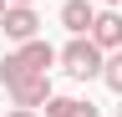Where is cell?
<instances>
[{
	"instance_id": "1",
	"label": "cell",
	"mask_w": 122,
	"mask_h": 117,
	"mask_svg": "<svg viewBox=\"0 0 122 117\" xmlns=\"http://www.w3.org/2000/svg\"><path fill=\"white\" fill-rule=\"evenodd\" d=\"M61 71L76 76V81H92V76L107 71V51H102L92 36H71L66 46H61Z\"/></svg>"
},
{
	"instance_id": "2",
	"label": "cell",
	"mask_w": 122,
	"mask_h": 117,
	"mask_svg": "<svg viewBox=\"0 0 122 117\" xmlns=\"http://www.w3.org/2000/svg\"><path fill=\"white\" fill-rule=\"evenodd\" d=\"M0 92H5L15 107H46V102L56 97L46 71H0Z\"/></svg>"
},
{
	"instance_id": "3",
	"label": "cell",
	"mask_w": 122,
	"mask_h": 117,
	"mask_svg": "<svg viewBox=\"0 0 122 117\" xmlns=\"http://www.w3.org/2000/svg\"><path fill=\"white\" fill-rule=\"evenodd\" d=\"M61 61V51L51 46V41H20V46H15L10 56H5V61H0V71H51Z\"/></svg>"
},
{
	"instance_id": "4",
	"label": "cell",
	"mask_w": 122,
	"mask_h": 117,
	"mask_svg": "<svg viewBox=\"0 0 122 117\" xmlns=\"http://www.w3.org/2000/svg\"><path fill=\"white\" fill-rule=\"evenodd\" d=\"M0 31H5V41H36V31H41V15H36V5H10L5 10V20H0Z\"/></svg>"
},
{
	"instance_id": "5",
	"label": "cell",
	"mask_w": 122,
	"mask_h": 117,
	"mask_svg": "<svg viewBox=\"0 0 122 117\" xmlns=\"http://www.w3.org/2000/svg\"><path fill=\"white\" fill-rule=\"evenodd\" d=\"M92 41H97L102 51H122V10H117V5L97 10V25H92Z\"/></svg>"
},
{
	"instance_id": "6",
	"label": "cell",
	"mask_w": 122,
	"mask_h": 117,
	"mask_svg": "<svg viewBox=\"0 0 122 117\" xmlns=\"http://www.w3.org/2000/svg\"><path fill=\"white\" fill-rule=\"evenodd\" d=\"M61 25H66L71 36H92V25H97V0H66V5H61Z\"/></svg>"
},
{
	"instance_id": "7",
	"label": "cell",
	"mask_w": 122,
	"mask_h": 117,
	"mask_svg": "<svg viewBox=\"0 0 122 117\" xmlns=\"http://www.w3.org/2000/svg\"><path fill=\"white\" fill-rule=\"evenodd\" d=\"M46 117H102L92 102H81V97H51L46 102Z\"/></svg>"
},
{
	"instance_id": "8",
	"label": "cell",
	"mask_w": 122,
	"mask_h": 117,
	"mask_svg": "<svg viewBox=\"0 0 122 117\" xmlns=\"http://www.w3.org/2000/svg\"><path fill=\"white\" fill-rule=\"evenodd\" d=\"M102 81L122 97V51H107V71H102Z\"/></svg>"
},
{
	"instance_id": "9",
	"label": "cell",
	"mask_w": 122,
	"mask_h": 117,
	"mask_svg": "<svg viewBox=\"0 0 122 117\" xmlns=\"http://www.w3.org/2000/svg\"><path fill=\"white\" fill-rule=\"evenodd\" d=\"M10 117H41V112H36V107H15Z\"/></svg>"
},
{
	"instance_id": "10",
	"label": "cell",
	"mask_w": 122,
	"mask_h": 117,
	"mask_svg": "<svg viewBox=\"0 0 122 117\" xmlns=\"http://www.w3.org/2000/svg\"><path fill=\"white\" fill-rule=\"evenodd\" d=\"M5 10H10V0H0V20H5Z\"/></svg>"
},
{
	"instance_id": "11",
	"label": "cell",
	"mask_w": 122,
	"mask_h": 117,
	"mask_svg": "<svg viewBox=\"0 0 122 117\" xmlns=\"http://www.w3.org/2000/svg\"><path fill=\"white\" fill-rule=\"evenodd\" d=\"M10 5H36V0H10Z\"/></svg>"
},
{
	"instance_id": "12",
	"label": "cell",
	"mask_w": 122,
	"mask_h": 117,
	"mask_svg": "<svg viewBox=\"0 0 122 117\" xmlns=\"http://www.w3.org/2000/svg\"><path fill=\"white\" fill-rule=\"evenodd\" d=\"M97 5H122V0H97Z\"/></svg>"
},
{
	"instance_id": "13",
	"label": "cell",
	"mask_w": 122,
	"mask_h": 117,
	"mask_svg": "<svg viewBox=\"0 0 122 117\" xmlns=\"http://www.w3.org/2000/svg\"><path fill=\"white\" fill-rule=\"evenodd\" d=\"M117 117H122V107H117Z\"/></svg>"
}]
</instances>
